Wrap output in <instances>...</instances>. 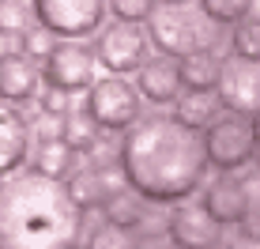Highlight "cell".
I'll list each match as a JSON object with an SVG mask.
<instances>
[{"label":"cell","instance_id":"cell-1","mask_svg":"<svg viewBox=\"0 0 260 249\" xmlns=\"http://www.w3.org/2000/svg\"><path fill=\"white\" fill-rule=\"evenodd\" d=\"M208 163L204 136L177 117H143L121 144V170L128 177V189L158 204L189 200L200 189Z\"/></svg>","mask_w":260,"mask_h":249},{"label":"cell","instance_id":"cell-2","mask_svg":"<svg viewBox=\"0 0 260 249\" xmlns=\"http://www.w3.org/2000/svg\"><path fill=\"white\" fill-rule=\"evenodd\" d=\"M83 208L42 170L0 177V249H79Z\"/></svg>","mask_w":260,"mask_h":249},{"label":"cell","instance_id":"cell-3","mask_svg":"<svg viewBox=\"0 0 260 249\" xmlns=\"http://www.w3.org/2000/svg\"><path fill=\"white\" fill-rule=\"evenodd\" d=\"M211 26L215 19L208 12H189L185 4H166L158 12H151V42H155L162 53L170 57H181V53H192V49H211Z\"/></svg>","mask_w":260,"mask_h":249},{"label":"cell","instance_id":"cell-4","mask_svg":"<svg viewBox=\"0 0 260 249\" xmlns=\"http://www.w3.org/2000/svg\"><path fill=\"white\" fill-rule=\"evenodd\" d=\"M87 113L102 124V129H132L140 121V91L113 72L106 79H94L87 91Z\"/></svg>","mask_w":260,"mask_h":249},{"label":"cell","instance_id":"cell-5","mask_svg":"<svg viewBox=\"0 0 260 249\" xmlns=\"http://www.w3.org/2000/svg\"><path fill=\"white\" fill-rule=\"evenodd\" d=\"M94 65H98V53L79 46V42H57L53 53L46 57V68H42V76H46L49 87H60V91H91L94 87Z\"/></svg>","mask_w":260,"mask_h":249},{"label":"cell","instance_id":"cell-6","mask_svg":"<svg viewBox=\"0 0 260 249\" xmlns=\"http://www.w3.org/2000/svg\"><path fill=\"white\" fill-rule=\"evenodd\" d=\"M219 106L230 113H256L260 110V60H245L230 53L219 68V83H215Z\"/></svg>","mask_w":260,"mask_h":249},{"label":"cell","instance_id":"cell-7","mask_svg":"<svg viewBox=\"0 0 260 249\" xmlns=\"http://www.w3.org/2000/svg\"><path fill=\"white\" fill-rule=\"evenodd\" d=\"M204 147H208L211 166H219V170H238V166H245L249 159L256 155L253 124H245L238 113H234V117H215L208 124Z\"/></svg>","mask_w":260,"mask_h":249},{"label":"cell","instance_id":"cell-8","mask_svg":"<svg viewBox=\"0 0 260 249\" xmlns=\"http://www.w3.org/2000/svg\"><path fill=\"white\" fill-rule=\"evenodd\" d=\"M110 0H34V12L38 23L49 26L60 38H83V34L98 30L106 15Z\"/></svg>","mask_w":260,"mask_h":249},{"label":"cell","instance_id":"cell-9","mask_svg":"<svg viewBox=\"0 0 260 249\" xmlns=\"http://www.w3.org/2000/svg\"><path fill=\"white\" fill-rule=\"evenodd\" d=\"M219 227L222 223L204 204H189V200H177L166 219L170 245H177V249H215L219 245Z\"/></svg>","mask_w":260,"mask_h":249},{"label":"cell","instance_id":"cell-10","mask_svg":"<svg viewBox=\"0 0 260 249\" xmlns=\"http://www.w3.org/2000/svg\"><path fill=\"white\" fill-rule=\"evenodd\" d=\"M98 60H102L110 72H140L143 65V53H147V38H143V30L136 23H110L102 34H98Z\"/></svg>","mask_w":260,"mask_h":249},{"label":"cell","instance_id":"cell-11","mask_svg":"<svg viewBox=\"0 0 260 249\" xmlns=\"http://www.w3.org/2000/svg\"><path fill=\"white\" fill-rule=\"evenodd\" d=\"M128 177L121 166H106V170H83L68 177V193L79 208H106V200H113L117 193H124Z\"/></svg>","mask_w":260,"mask_h":249},{"label":"cell","instance_id":"cell-12","mask_svg":"<svg viewBox=\"0 0 260 249\" xmlns=\"http://www.w3.org/2000/svg\"><path fill=\"white\" fill-rule=\"evenodd\" d=\"M204 208H208L222 227H234V223L241 227L245 215L253 211L249 208V185L238 181V177H230V174L215 177L208 185V193H204Z\"/></svg>","mask_w":260,"mask_h":249},{"label":"cell","instance_id":"cell-13","mask_svg":"<svg viewBox=\"0 0 260 249\" xmlns=\"http://www.w3.org/2000/svg\"><path fill=\"white\" fill-rule=\"evenodd\" d=\"M26 151H30V129H26L23 113L8 99H0V177L19 170Z\"/></svg>","mask_w":260,"mask_h":249},{"label":"cell","instance_id":"cell-14","mask_svg":"<svg viewBox=\"0 0 260 249\" xmlns=\"http://www.w3.org/2000/svg\"><path fill=\"white\" fill-rule=\"evenodd\" d=\"M140 95L147 102H174L177 87H181V76H177V60L174 57H155L140 65V79H136Z\"/></svg>","mask_w":260,"mask_h":249},{"label":"cell","instance_id":"cell-15","mask_svg":"<svg viewBox=\"0 0 260 249\" xmlns=\"http://www.w3.org/2000/svg\"><path fill=\"white\" fill-rule=\"evenodd\" d=\"M38 87V68L30 65L26 53H8L0 57V99L8 102H26Z\"/></svg>","mask_w":260,"mask_h":249},{"label":"cell","instance_id":"cell-16","mask_svg":"<svg viewBox=\"0 0 260 249\" xmlns=\"http://www.w3.org/2000/svg\"><path fill=\"white\" fill-rule=\"evenodd\" d=\"M219 68H222V60L215 57L208 46L177 57V76H181L185 91H211V87L219 83Z\"/></svg>","mask_w":260,"mask_h":249},{"label":"cell","instance_id":"cell-17","mask_svg":"<svg viewBox=\"0 0 260 249\" xmlns=\"http://www.w3.org/2000/svg\"><path fill=\"white\" fill-rule=\"evenodd\" d=\"M72 151L64 140H42L38 151H34V170H42L46 177H57V181H64V177L72 174Z\"/></svg>","mask_w":260,"mask_h":249},{"label":"cell","instance_id":"cell-18","mask_svg":"<svg viewBox=\"0 0 260 249\" xmlns=\"http://www.w3.org/2000/svg\"><path fill=\"white\" fill-rule=\"evenodd\" d=\"M98 129H102V124H98L87 110H76V113L64 117L60 140H64L72 151H83V155H87V151H94V144H98Z\"/></svg>","mask_w":260,"mask_h":249},{"label":"cell","instance_id":"cell-19","mask_svg":"<svg viewBox=\"0 0 260 249\" xmlns=\"http://www.w3.org/2000/svg\"><path fill=\"white\" fill-rule=\"evenodd\" d=\"M181 124H189V129H208L215 121V102L208 99V91H189L185 99H177V113H174Z\"/></svg>","mask_w":260,"mask_h":249},{"label":"cell","instance_id":"cell-20","mask_svg":"<svg viewBox=\"0 0 260 249\" xmlns=\"http://www.w3.org/2000/svg\"><path fill=\"white\" fill-rule=\"evenodd\" d=\"M87 249H140L136 234H132L128 227H117L106 219L102 227L91 230V238H87Z\"/></svg>","mask_w":260,"mask_h":249},{"label":"cell","instance_id":"cell-21","mask_svg":"<svg viewBox=\"0 0 260 249\" xmlns=\"http://www.w3.org/2000/svg\"><path fill=\"white\" fill-rule=\"evenodd\" d=\"M30 19H38L34 4H26V0H0V34L30 30Z\"/></svg>","mask_w":260,"mask_h":249},{"label":"cell","instance_id":"cell-22","mask_svg":"<svg viewBox=\"0 0 260 249\" xmlns=\"http://www.w3.org/2000/svg\"><path fill=\"white\" fill-rule=\"evenodd\" d=\"M140 197V193H136ZM136 197H128V193H117L113 200H106V219L110 223H117V227H128V230H136L143 223V204Z\"/></svg>","mask_w":260,"mask_h":249},{"label":"cell","instance_id":"cell-23","mask_svg":"<svg viewBox=\"0 0 260 249\" xmlns=\"http://www.w3.org/2000/svg\"><path fill=\"white\" fill-rule=\"evenodd\" d=\"M200 8L215 23H241L253 12V0H200Z\"/></svg>","mask_w":260,"mask_h":249},{"label":"cell","instance_id":"cell-24","mask_svg":"<svg viewBox=\"0 0 260 249\" xmlns=\"http://www.w3.org/2000/svg\"><path fill=\"white\" fill-rule=\"evenodd\" d=\"M234 53L245 60H260V19H241L234 26Z\"/></svg>","mask_w":260,"mask_h":249},{"label":"cell","instance_id":"cell-25","mask_svg":"<svg viewBox=\"0 0 260 249\" xmlns=\"http://www.w3.org/2000/svg\"><path fill=\"white\" fill-rule=\"evenodd\" d=\"M53 46H57V42H53V30L49 26H30V30H23V53L26 57H42L46 60L49 53H53Z\"/></svg>","mask_w":260,"mask_h":249},{"label":"cell","instance_id":"cell-26","mask_svg":"<svg viewBox=\"0 0 260 249\" xmlns=\"http://www.w3.org/2000/svg\"><path fill=\"white\" fill-rule=\"evenodd\" d=\"M113 15L124 23H140V19H151V12H155V0H110Z\"/></svg>","mask_w":260,"mask_h":249},{"label":"cell","instance_id":"cell-27","mask_svg":"<svg viewBox=\"0 0 260 249\" xmlns=\"http://www.w3.org/2000/svg\"><path fill=\"white\" fill-rule=\"evenodd\" d=\"M42 113H49V117H68V91L49 87V91L42 95Z\"/></svg>","mask_w":260,"mask_h":249},{"label":"cell","instance_id":"cell-28","mask_svg":"<svg viewBox=\"0 0 260 249\" xmlns=\"http://www.w3.org/2000/svg\"><path fill=\"white\" fill-rule=\"evenodd\" d=\"M249 124H253V140H256V151H260V110L253 113V121H249Z\"/></svg>","mask_w":260,"mask_h":249},{"label":"cell","instance_id":"cell-29","mask_svg":"<svg viewBox=\"0 0 260 249\" xmlns=\"http://www.w3.org/2000/svg\"><path fill=\"white\" fill-rule=\"evenodd\" d=\"M8 38H12V34H0V57H8V53H12V42H8Z\"/></svg>","mask_w":260,"mask_h":249},{"label":"cell","instance_id":"cell-30","mask_svg":"<svg viewBox=\"0 0 260 249\" xmlns=\"http://www.w3.org/2000/svg\"><path fill=\"white\" fill-rule=\"evenodd\" d=\"M162 4H189V0H162Z\"/></svg>","mask_w":260,"mask_h":249},{"label":"cell","instance_id":"cell-31","mask_svg":"<svg viewBox=\"0 0 260 249\" xmlns=\"http://www.w3.org/2000/svg\"><path fill=\"white\" fill-rule=\"evenodd\" d=\"M256 166H260V155H256Z\"/></svg>","mask_w":260,"mask_h":249},{"label":"cell","instance_id":"cell-32","mask_svg":"<svg viewBox=\"0 0 260 249\" xmlns=\"http://www.w3.org/2000/svg\"><path fill=\"white\" fill-rule=\"evenodd\" d=\"M170 249H177V245H170Z\"/></svg>","mask_w":260,"mask_h":249}]
</instances>
